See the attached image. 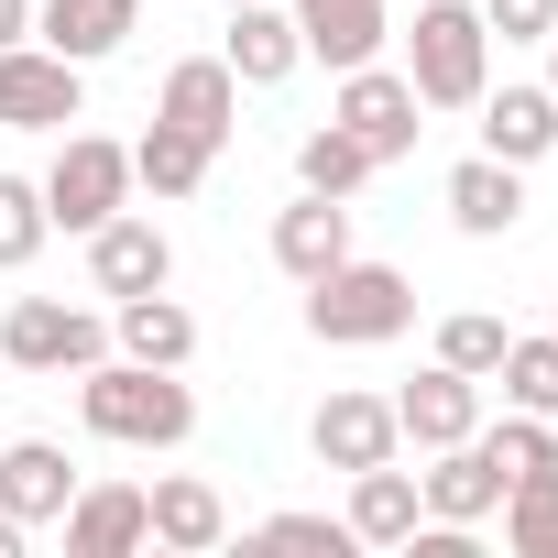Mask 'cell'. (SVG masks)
<instances>
[{"label":"cell","instance_id":"2e32d148","mask_svg":"<svg viewBox=\"0 0 558 558\" xmlns=\"http://www.w3.org/2000/svg\"><path fill=\"white\" fill-rule=\"evenodd\" d=\"M416 504H427L438 525H493V504H504V471L482 460V438H449V449H427V471H416Z\"/></svg>","mask_w":558,"mask_h":558},{"label":"cell","instance_id":"d4e9b609","mask_svg":"<svg viewBox=\"0 0 558 558\" xmlns=\"http://www.w3.org/2000/svg\"><path fill=\"white\" fill-rule=\"evenodd\" d=\"M373 175H384V165H373V154H362V143L340 132V121L296 132V186H307V197H362Z\"/></svg>","mask_w":558,"mask_h":558},{"label":"cell","instance_id":"30bf717a","mask_svg":"<svg viewBox=\"0 0 558 558\" xmlns=\"http://www.w3.org/2000/svg\"><path fill=\"white\" fill-rule=\"evenodd\" d=\"M219 66H230L241 88H286V77L307 66L296 12H286V0H241V12H230V34H219Z\"/></svg>","mask_w":558,"mask_h":558},{"label":"cell","instance_id":"4fadbf2b","mask_svg":"<svg viewBox=\"0 0 558 558\" xmlns=\"http://www.w3.org/2000/svg\"><path fill=\"white\" fill-rule=\"evenodd\" d=\"M143 514H154V547H175V558L230 547V504H219L208 471H165V482H143Z\"/></svg>","mask_w":558,"mask_h":558},{"label":"cell","instance_id":"7c38bea8","mask_svg":"<svg viewBox=\"0 0 558 558\" xmlns=\"http://www.w3.org/2000/svg\"><path fill=\"white\" fill-rule=\"evenodd\" d=\"M307 449H318L329 471H373V460H395V449H405L395 395H329V405L307 416Z\"/></svg>","mask_w":558,"mask_h":558},{"label":"cell","instance_id":"5b68a950","mask_svg":"<svg viewBox=\"0 0 558 558\" xmlns=\"http://www.w3.org/2000/svg\"><path fill=\"white\" fill-rule=\"evenodd\" d=\"M110 351V318L77 296H12L0 307V362L12 373H88Z\"/></svg>","mask_w":558,"mask_h":558},{"label":"cell","instance_id":"f1b7e54d","mask_svg":"<svg viewBox=\"0 0 558 558\" xmlns=\"http://www.w3.org/2000/svg\"><path fill=\"white\" fill-rule=\"evenodd\" d=\"M45 241H56V219H45V186H34V175H0V274H23Z\"/></svg>","mask_w":558,"mask_h":558},{"label":"cell","instance_id":"6da1fadb","mask_svg":"<svg viewBox=\"0 0 558 558\" xmlns=\"http://www.w3.org/2000/svg\"><path fill=\"white\" fill-rule=\"evenodd\" d=\"M77 427L110 438V449H186V438H197V395H186V373H165V362L99 351V362L77 373Z\"/></svg>","mask_w":558,"mask_h":558},{"label":"cell","instance_id":"ac0fdd59","mask_svg":"<svg viewBox=\"0 0 558 558\" xmlns=\"http://www.w3.org/2000/svg\"><path fill=\"white\" fill-rule=\"evenodd\" d=\"M514 219H525V165H504V154H460V165H449V230L504 241Z\"/></svg>","mask_w":558,"mask_h":558},{"label":"cell","instance_id":"3957f363","mask_svg":"<svg viewBox=\"0 0 558 558\" xmlns=\"http://www.w3.org/2000/svg\"><path fill=\"white\" fill-rule=\"evenodd\" d=\"M416 329V286L395 263H329L318 286H307V340H329V351H384V340H405Z\"/></svg>","mask_w":558,"mask_h":558},{"label":"cell","instance_id":"277c9868","mask_svg":"<svg viewBox=\"0 0 558 558\" xmlns=\"http://www.w3.org/2000/svg\"><path fill=\"white\" fill-rule=\"evenodd\" d=\"M34 186H45V219L88 241L110 208H132V143H110V132H56V165H45Z\"/></svg>","mask_w":558,"mask_h":558},{"label":"cell","instance_id":"4316f807","mask_svg":"<svg viewBox=\"0 0 558 558\" xmlns=\"http://www.w3.org/2000/svg\"><path fill=\"white\" fill-rule=\"evenodd\" d=\"M493 384H504V405H525V416H558V329H536V340H504Z\"/></svg>","mask_w":558,"mask_h":558},{"label":"cell","instance_id":"83f0119b","mask_svg":"<svg viewBox=\"0 0 558 558\" xmlns=\"http://www.w3.org/2000/svg\"><path fill=\"white\" fill-rule=\"evenodd\" d=\"M504 340H514V329H504L493 307H449V318H438V351H427V362H449V373H482V384H493Z\"/></svg>","mask_w":558,"mask_h":558},{"label":"cell","instance_id":"8992f818","mask_svg":"<svg viewBox=\"0 0 558 558\" xmlns=\"http://www.w3.org/2000/svg\"><path fill=\"white\" fill-rule=\"evenodd\" d=\"M329 121L373 154V165H405L416 154V132H427V99L405 88V66H340V88H329Z\"/></svg>","mask_w":558,"mask_h":558},{"label":"cell","instance_id":"5bb4252c","mask_svg":"<svg viewBox=\"0 0 558 558\" xmlns=\"http://www.w3.org/2000/svg\"><path fill=\"white\" fill-rule=\"evenodd\" d=\"M56 525H66V558H132V547H154L143 482H77V504Z\"/></svg>","mask_w":558,"mask_h":558},{"label":"cell","instance_id":"603a6c76","mask_svg":"<svg viewBox=\"0 0 558 558\" xmlns=\"http://www.w3.org/2000/svg\"><path fill=\"white\" fill-rule=\"evenodd\" d=\"M416 471H395V460H373V471H351V504H340V525H351V547H405L416 536Z\"/></svg>","mask_w":558,"mask_h":558},{"label":"cell","instance_id":"d6986e66","mask_svg":"<svg viewBox=\"0 0 558 558\" xmlns=\"http://www.w3.org/2000/svg\"><path fill=\"white\" fill-rule=\"evenodd\" d=\"M132 23H143V0H34V45H56L66 66L121 56V45H132Z\"/></svg>","mask_w":558,"mask_h":558},{"label":"cell","instance_id":"9a60e30c","mask_svg":"<svg viewBox=\"0 0 558 558\" xmlns=\"http://www.w3.org/2000/svg\"><path fill=\"white\" fill-rule=\"evenodd\" d=\"M286 12H296V34H307V66H373L384 45H395V12H384V0H286Z\"/></svg>","mask_w":558,"mask_h":558},{"label":"cell","instance_id":"d6a6232c","mask_svg":"<svg viewBox=\"0 0 558 558\" xmlns=\"http://www.w3.org/2000/svg\"><path fill=\"white\" fill-rule=\"evenodd\" d=\"M547 88H558V34H547Z\"/></svg>","mask_w":558,"mask_h":558},{"label":"cell","instance_id":"44dd1931","mask_svg":"<svg viewBox=\"0 0 558 558\" xmlns=\"http://www.w3.org/2000/svg\"><path fill=\"white\" fill-rule=\"evenodd\" d=\"M77 504V460L56 438H12L0 449V514H23V525H56Z\"/></svg>","mask_w":558,"mask_h":558},{"label":"cell","instance_id":"ba28073f","mask_svg":"<svg viewBox=\"0 0 558 558\" xmlns=\"http://www.w3.org/2000/svg\"><path fill=\"white\" fill-rule=\"evenodd\" d=\"M88 286L121 307V296H154V286H175V241H165V219L154 208H110L99 230H88Z\"/></svg>","mask_w":558,"mask_h":558},{"label":"cell","instance_id":"7a4b0ae2","mask_svg":"<svg viewBox=\"0 0 558 558\" xmlns=\"http://www.w3.org/2000/svg\"><path fill=\"white\" fill-rule=\"evenodd\" d=\"M405 88L427 110H471L493 88V23H482V0H416V23H405Z\"/></svg>","mask_w":558,"mask_h":558},{"label":"cell","instance_id":"52a82bcc","mask_svg":"<svg viewBox=\"0 0 558 558\" xmlns=\"http://www.w3.org/2000/svg\"><path fill=\"white\" fill-rule=\"evenodd\" d=\"M88 121V66L56 45H0V132H77Z\"/></svg>","mask_w":558,"mask_h":558},{"label":"cell","instance_id":"836d02e7","mask_svg":"<svg viewBox=\"0 0 558 558\" xmlns=\"http://www.w3.org/2000/svg\"><path fill=\"white\" fill-rule=\"evenodd\" d=\"M219 12H241V0H219Z\"/></svg>","mask_w":558,"mask_h":558},{"label":"cell","instance_id":"8fae6325","mask_svg":"<svg viewBox=\"0 0 558 558\" xmlns=\"http://www.w3.org/2000/svg\"><path fill=\"white\" fill-rule=\"evenodd\" d=\"M395 427H405V449H416V460H427V449H449V438H471V427H482V373L427 362V373L395 395Z\"/></svg>","mask_w":558,"mask_h":558},{"label":"cell","instance_id":"7402d4cb","mask_svg":"<svg viewBox=\"0 0 558 558\" xmlns=\"http://www.w3.org/2000/svg\"><path fill=\"white\" fill-rule=\"evenodd\" d=\"M110 351H121V362H165V373H186V362H197V318H186L165 286H154V296H121V307H110Z\"/></svg>","mask_w":558,"mask_h":558},{"label":"cell","instance_id":"1f68e13d","mask_svg":"<svg viewBox=\"0 0 558 558\" xmlns=\"http://www.w3.org/2000/svg\"><path fill=\"white\" fill-rule=\"evenodd\" d=\"M0 45H34V0H0Z\"/></svg>","mask_w":558,"mask_h":558},{"label":"cell","instance_id":"ffe728a7","mask_svg":"<svg viewBox=\"0 0 558 558\" xmlns=\"http://www.w3.org/2000/svg\"><path fill=\"white\" fill-rule=\"evenodd\" d=\"M274 263H286L296 286H318L329 263H351V197H307L296 186V208H274Z\"/></svg>","mask_w":558,"mask_h":558},{"label":"cell","instance_id":"9c48e42d","mask_svg":"<svg viewBox=\"0 0 558 558\" xmlns=\"http://www.w3.org/2000/svg\"><path fill=\"white\" fill-rule=\"evenodd\" d=\"M154 121H175L186 143L230 154V132H241V77H230L219 56H175V66H165V88H154Z\"/></svg>","mask_w":558,"mask_h":558},{"label":"cell","instance_id":"484cf974","mask_svg":"<svg viewBox=\"0 0 558 558\" xmlns=\"http://www.w3.org/2000/svg\"><path fill=\"white\" fill-rule=\"evenodd\" d=\"M493 514H504V547H514V558H558V460L525 471V482H504Z\"/></svg>","mask_w":558,"mask_h":558},{"label":"cell","instance_id":"4dcf8cb0","mask_svg":"<svg viewBox=\"0 0 558 558\" xmlns=\"http://www.w3.org/2000/svg\"><path fill=\"white\" fill-rule=\"evenodd\" d=\"M252 536H263V547H329V558L351 547V525H340V514H263Z\"/></svg>","mask_w":558,"mask_h":558},{"label":"cell","instance_id":"f546056e","mask_svg":"<svg viewBox=\"0 0 558 558\" xmlns=\"http://www.w3.org/2000/svg\"><path fill=\"white\" fill-rule=\"evenodd\" d=\"M482 23H493V45H547L558 0H482Z\"/></svg>","mask_w":558,"mask_h":558},{"label":"cell","instance_id":"cb8c5ba5","mask_svg":"<svg viewBox=\"0 0 558 558\" xmlns=\"http://www.w3.org/2000/svg\"><path fill=\"white\" fill-rule=\"evenodd\" d=\"M208 165H219V154H208V143H186L175 121H154V132L132 143V186H154L165 208H175V197H197V186H208Z\"/></svg>","mask_w":558,"mask_h":558},{"label":"cell","instance_id":"e0dca14e","mask_svg":"<svg viewBox=\"0 0 558 558\" xmlns=\"http://www.w3.org/2000/svg\"><path fill=\"white\" fill-rule=\"evenodd\" d=\"M471 110H482V154H504V165H547V154H558V88H547V77H536V88L504 77V88H482Z\"/></svg>","mask_w":558,"mask_h":558}]
</instances>
